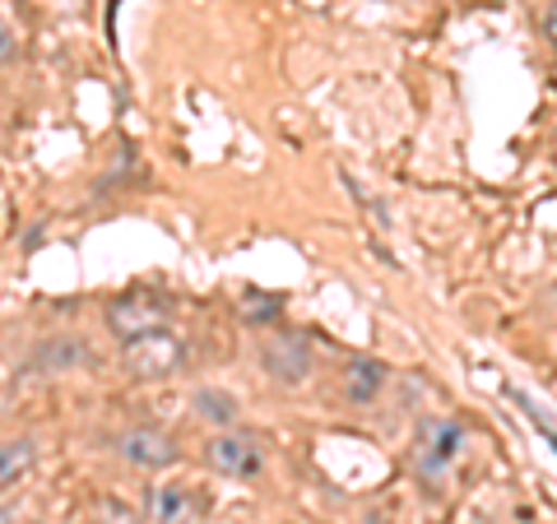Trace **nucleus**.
Listing matches in <instances>:
<instances>
[{
	"label": "nucleus",
	"instance_id": "nucleus-1",
	"mask_svg": "<svg viewBox=\"0 0 557 524\" xmlns=\"http://www.w3.org/2000/svg\"><path fill=\"white\" fill-rule=\"evenodd\" d=\"M182 366H186V344L168 325L153 329V335L126 339V348H121V372L135 380H163V376H177Z\"/></svg>",
	"mask_w": 557,
	"mask_h": 524
},
{
	"label": "nucleus",
	"instance_id": "nucleus-2",
	"mask_svg": "<svg viewBox=\"0 0 557 524\" xmlns=\"http://www.w3.org/2000/svg\"><path fill=\"white\" fill-rule=\"evenodd\" d=\"M168 321H172V297H163V292H121L108 307V329L121 344L153 335V329H163Z\"/></svg>",
	"mask_w": 557,
	"mask_h": 524
},
{
	"label": "nucleus",
	"instance_id": "nucleus-3",
	"mask_svg": "<svg viewBox=\"0 0 557 524\" xmlns=\"http://www.w3.org/2000/svg\"><path fill=\"white\" fill-rule=\"evenodd\" d=\"M205 460L214 474L223 478H256L265 469V450H260L256 436H237V432H219L214 441H205Z\"/></svg>",
	"mask_w": 557,
	"mask_h": 524
},
{
	"label": "nucleus",
	"instance_id": "nucleus-4",
	"mask_svg": "<svg viewBox=\"0 0 557 524\" xmlns=\"http://www.w3.org/2000/svg\"><path fill=\"white\" fill-rule=\"evenodd\" d=\"M260 362H265V372L278 386H302L311 376V348L298 335H270L265 348H260Z\"/></svg>",
	"mask_w": 557,
	"mask_h": 524
},
{
	"label": "nucleus",
	"instance_id": "nucleus-5",
	"mask_svg": "<svg viewBox=\"0 0 557 524\" xmlns=\"http://www.w3.org/2000/svg\"><path fill=\"white\" fill-rule=\"evenodd\" d=\"M205 501L182 483H159L149 492V520L153 524H196Z\"/></svg>",
	"mask_w": 557,
	"mask_h": 524
},
{
	"label": "nucleus",
	"instance_id": "nucleus-6",
	"mask_svg": "<svg viewBox=\"0 0 557 524\" xmlns=\"http://www.w3.org/2000/svg\"><path fill=\"white\" fill-rule=\"evenodd\" d=\"M465 450V427L460 423H446V417H432V423H423V469L428 474H442L446 464H456Z\"/></svg>",
	"mask_w": 557,
	"mask_h": 524
},
{
	"label": "nucleus",
	"instance_id": "nucleus-7",
	"mask_svg": "<svg viewBox=\"0 0 557 524\" xmlns=\"http://www.w3.org/2000/svg\"><path fill=\"white\" fill-rule=\"evenodd\" d=\"M121 456L139 469H172L177 464V446H172V436L153 432V427H131L121 436Z\"/></svg>",
	"mask_w": 557,
	"mask_h": 524
},
{
	"label": "nucleus",
	"instance_id": "nucleus-8",
	"mask_svg": "<svg viewBox=\"0 0 557 524\" xmlns=\"http://www.w3.org/2000/svg\"><path fill=\"white\" fill-rule=\"evenodd\" d=\"M33 464H38V441H33V436H10V441H0V492H10L20 478H28Z\"/></svg>",
	"mask_w": 557,
	"mask_h": 524
},
{
	"label": "nucleus",
	"instance_id": "nucleus-9",
	"mask_svg": "<svg viewBox=\"0 0 557 524\" xmlns=\"http://www.w3.org/2000/svg\"><path fill=\"white\" fill-rule=\"evenodd\" d=\"M381 386H386V366H381L376 358H354L344 372V390L354 404H372V399L381 395Z\"/></svg>",
	"mask_w": 557,
	"mask_h": 524
},
{
	"label": "nucleus",
	"instance_id": "nucleus-10",
	"mask_svg": "<svg viewBox=\"0 0 557 524\" xmlns=\"http://www.w3.org/2000/svg\"><path fill=\"white\" fill-rule=\"evenodd\" d=\"M196 413L205 417V423H214V427H233V423H237V413H242V404H237L228 390L205 386V390H196Z\"/></svg>",
	"mask_w": 557,
	"mask_h": 524
},
{
	"label": "nucleus",
	"instance_id": "nucleus-11",
	"mask_svg": "<svg viewBox=\"0 0 557 524\" xmlns=\"http://www.w3.org/2000/svg\"><path fill=\"white\" fill-rule=\"evenodd\" d=\"M98 524H145V520H139V511H131L126 501L102 497V501H98Z\"/></svg>",
	"mask_w": 557,
	"mask_h": 524
},
{
	"label": "nucleus",
	"instance_id": "nucleus-12",
	"mask_svg": "<svg viewBox=\"0 0 557 524\" xmlns=\"http://www.w3.org/2000/svg\"><path fill=\"white\" fill-rule=\"evenodd\" d=\"M14 47H20V38H14V28L0 20V61H10V57H14Z\"/></svg>",
	"mask_w": 557,
	"mask_h": 524
},
{
	"label": "nucleus",
	"instance_id": "nucleus-13",
	"mask_svg": "<svg viewBox=\"0 0 557 524\" xmlns=\"http://www.w3.org/2000/svg\"><path fill=\"white\" fill-rule=\"evenodd\" d=\"M544 33H548V42L557 47V0L548 5V14H544Z\"/></svg>",
	"mask_w": 557,
	"mask_h": 524
},
{
	"label": "nucleus",
	"instance_id": "nucleus-14",
	"mask_svg": "<svg viewBox=\"0 0 557 524\" xmlns=\"http://www.w3.org/2000/svg\"><path fill=\"white\" fill-rule=\"evenodd\" d=\"M0 524H20V515H14L10 506H0Z\"/></svg>",
	"mask_w": 557,
	"mask_h": 524
},
{
	"label": "nucleus",
	"instance_id": "nucleus-15",
	"mask_svg": "<svg viewBox=\"0 0 557 524\" xmlns=\"http://www.w3.org/2000/svg\"><path fill=\"white\" fill-rule=\"evenodd\" d=\"M474 524H493V520H483V515H479V520H474Z\"/></svg>",
	"mask_w": 557,
	"mask_h": 524
}]
</instances>
